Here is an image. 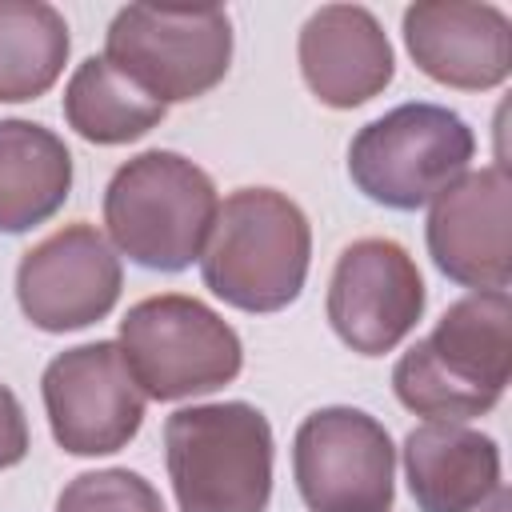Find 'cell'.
I'll return each instance as SVG.
<instances>
[{
	"instance_id": "21",
	"label": "cell",
	"mask_w": 512,
	"mask_h": 512,
	"mask_svg": "<svg viewBox=\"0 0 512 512\" xmlns=\"http://www.w3.org/2000/svg\"><path fill=\"white\" fill-rule=\"evenodd\" d=\"M508 508V500H504V492H496L492 500H488V512H504Z\"/></svg>"
},
{
	"instance_id": "13",
	"label": "cell",
	"mask_w": 512,
	"mask_h": 512,
	"mask_svg": "<svg viewBox=\"0 0 512 512\" xmlns=\"http://www.w3.org/2000/svg\"><path fill=\"white\" fill-rule=\"evenodd\" d=\"M404 48L428 80L488 92L512 72V20L496 4L420 0L404 8Z\"/></svg>"
},
{
	"instance_id": "14",
	"label": "cell",
	"mask_w": 512,
	"mask_h": 512,
	"mask_svg": "<svg viewBox=\"0 0 512 512\" xmlns=\"http://www.w3.org/2000/svg\"><path fill=\"white\" fill-rule=\"evenodd\" d=\"M300 76L328 108H360L396 76V52L380 20L360 4H324L300 28Z\"/></svg>"
},
{
	"instance_id": "2",
	"label": "cell",
	"mask_w": 512,
	"mask_h": 512,
	"mask_svg": "<svg viewBox=\"0 0 512 512\" xmlns=\"http://www.w3.org/2000/svg\"><path fill=\"white\" fill-rule=\"evenodd\" d=\"M312 224L276 188H236L216 208L200 252L204 288L240 312H280L308 280Z\"/></svg>"
},
{
	"instance_id": "20",
	"label": "cell",
	"mask_w": 512,
	"mask_h": 512,
	"mask_svg": "<svg viewBox=\"0 0 512 512\" xmlns=\"http://www.w3.org/2000/svg\"><path fill=\"white\" fill-rule=\"evenodd\" d=\"M28 416L8 384H0V472L16 468L28 456Z\"/></svg>"
},
{
	"instance_id": "6",
	"label": "cell",
	"mask_w": 512,
	"mask_h": 512,
	"mask_svg": "<svg viewBox=\"0 0 512 512\" xmlns=\"http://www.w3.org/2000/svg\"><path fill=\"white\" fill-rule=\"evenodd\" d=\"M120 352L152 400L208 396L244 368L236 328L196 296L164 292L136 300L120 320Z\"/></svg>"
},
{
	"instance_id": "10",
	"label": "cell",
	"mask_w": 512,
	"mask_h": 512,
	"mask_svg": "<svg viewBox=\"0 0 512 512\" xmlns=\"http://www.w3.org/2000/svg\"><path fill=\"white\" fill-rule=\"evenodd\" d=\"M124 288V268L108 236L88 224H64L28 248L16 264V304L40 332H80L104 320Z\"/></svg>"
},
{
	"instance_id": "1",
	"label": "cell",
	"mask_w": 512,
	"mask_h": 512,
	"mask_svg": "<svg viewBox=\"0 0 512 512\" xmlns=\"http://www.w3.org/2000/svg\"><path fill=\"white\" fill-rule=\"evenodd\" d=\"M512 376L508 292H468L392 368L396 400L444 424H464L500 404Z\"/></svg>"
},
{
	"instance_id": "4",
	"label": "cell",
	"mask_w": 512,
	"mask_h": 512,
	"mask_svg": "<svg viewBox=\"0 0 512 512\" xmlns=\"http://www.w3.org/2000/svg\"><path fill=\"white\" fill-rule=\"evenodd\" d=\"M272 424L248 400L188 404L164 420V464L180 512H268Z\"/></svg>"
},
{
	"instance_id": "9",
	"label": "cell",
	"mask_w": 512,
	"mask_h": 512,
	"mask_svg": "<svg viewBox=\"0 0 512 512\" xmlns=\"http://www.w3.org/2000/svg\"><path fill=\"white\" fill-rule=\"evenodd\" d=\"M52 440L72 456H112L144 424V392L116 340L64 348L40 376Z\"/></svg>"
},
{
	"instance_id": "8",
	"label": "cell",
	"mask_w": 512,
	"mask_h": 512,
	"mask_svg": "<svg viewBox=\"0 0 512 512\" xmlns=\"http://www.w3.org/2000/svg\"><path fill=\"white\" fill-rule=\"evenodd\" d=\"M292 476L308 512H392L396 448L364 408H316L296 428Z\"/></svg>"
},
{
	"instance_id": "16",
	"label": "cell",
	"mask_w": 512,
	"mask_h": 512,
	"mask_svg": "<svg viewBox=\"0 0 512 512\" xmlns=\"http://www.w3.org/2000/svg\"><path fill=\"white\" fill-rule=\"evenodd\" d=\"M72 192L68 144L36 120H0V232L20 236L52 220Z\"/></svg>"
},
{
	"instance_id": "11",
	"label": "cell",
	"mask_w": 512,
	"mask_h": 512,
	"mask_svg": "<svg viewBox=\"0 0 512 512\" xmlns=\"http://www.w3.org/2000/svg\"><path fill=\"white\" fill-rule=\"evenodd\" d=\"M428 292L400 240H352L328 280V324L360 356L392 352L424 316Z\"/></svg>"
},
{
	"instance_id": "12",
	"label": "cell",
	"mask_w": 512,
	"mask_h": 512,
	"mask_svg": "<svg viewBox=\"0 0 512 512\" xmlns=\"http://www.w3.org/2000/svg\"><path fill=\"white\" fill-rule=\"evenodd\" d=\"M432 264L460 288L508 292L512 280V180L504 164L448 184L424 224Z\"/></svg>"
},
{
	"instance_id": "3",
	"label": "cell",
	"mask_w": 512,
	"mask_h": 512,
	"mask_svg": "<svg viewBox=\"0 0 512 512\" xmlns=\"http://www.w3.org/2000/svg\"><path fill=\"white\" fill-rule=\"evenodd\" d=\"M216 208V184L200 164L148 148L124 160L104 188L108 244L148 272H184L200 260Z\"/></svg>"
},
{
	"instance_id": "19",
	"label": "cell",
	"mask_w": 512,
	"mask_h": 512,
	"mask_svg": "<svg viewBox=\"0 0 512 512\" xmlns=\"http://www.w3.org/2000/svg\"><path fill=\"white\" fill-rule=\"evenodd\" d=\"M56 512H164V500L132 468H96L64 484Z\"/></svg>"
},
{
	"instance_id": "7",
	"label": "cell",
	"mask_w": 512,
	"mask_h": 512,
	"mask_svg": "<svg viewBox=\"0 0 512 512\" xmlns=\"http://www.w3.org/2000/svg\"><path fill=\"white\" fill-rule=\"evenodd\" d=\"M104 60L164 108L184 104L228 76L232 20L216 4H128L108 24Z\"/></svg>"
},
{
	"instance_id": "18",
	"label": "cell",
	"mask_w": 512,
	"mask_h": 512,
	"mask_svg": "<svg viewBox=\"0 0 512 512\" xmlns=\"http://www.w3.org/2000/svg\"><path fill=\"white\" fill-rule=\"evenodd\" d=\"M72 52L68 20L44 0H0V104L44 96Z\"/></svg>"
},
{
	"instance_id": "15",
	"label": "cell",
	"mask_w": 512,
	"mask_h": 512,
	"mask_svg": "<svg viewBox=\"0 0 512 512\" xmlns=\"http://www.w3.org/2000/svg\"><path fill=\"white\" fill-rule=\"evenodd\" d=\"M404 480L420 512H480L500 492V444L468 424L424 420L404 436Z\"/></svg>"
},
{
	"instance_id": "5",
	"label": "cell",
	"mask_w": 512,
	"mask_h": 512,
	"mask_svg": "<svg viewBox=\"0 0 512 512\" xmlns=\"http://www.w3.org/2000/svg\"><path fill=\"white\" fill-rule=\"evenodd\" d=\"M476 136L468 120L444 104L408 100L368 120L348 144L352 184L384 208L416 212L468 172Z\"/></svg>"
},
{
	"instance_id": "17",
	"label": "cell",
	"mask_w": 512,
	"mask_h": 512,
	"mask_svg": "<svg viewBox=\"0 0 512 512\" xmlns=\"http://www.w3.org/2000/svg\"><path fill=\"white\" fill-rule=\"evenodd\" d=\"M164 104L152 100L140 84H132L124 72H116L104 56H88L76 64L64 88V120L68 128L100 148L132 144L148 136L164 120Z\"/></svg>"
}]
</instances>
